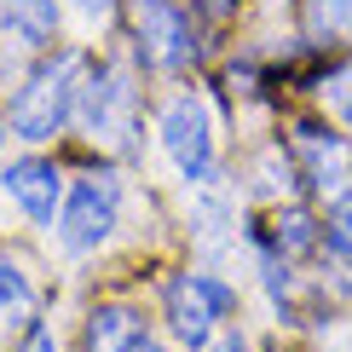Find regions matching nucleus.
Returning a JSON list of instances; mask_svg holds the SVG:
<instances>
[{
    "label": "nucleus",
    "mask_w": 352,
    "mask_h": 352,
    "mask_svg": "<svg viewBox=\"0 0 352 352\" xmlns=\"http://www.w3.org/2000/svg\"><path fill=\"white\" fill-rule=\"evenodd\" d=\"M76 98H81V52H64L18 87V98H12V133L18 139H52L76 116Z\"/></svg>",
    "instance_id": "1"
},
{
    "label": "nucleus",
    "mask_w": 352,
    "mask_h": 352,
    "mask_svg": "<svg viewBox=\"0 0 352 352\" xmlns=\"http://www.w3.org/2000/svg\"><path fill=\"white\" fill-rule=\"evenodd\" d=\"M116 214H122V179L110 168L81 173L69 202H64V214H58V237H64V248L87 254V248H98L116 231Z\"/></svg>",
    "instance_id": "2"
},
{
    "label": "nucleus",
    "mask_w": 352,
    "mask_h": 352,
    "mask_svg": "<svg viewBox=\"0 0 352 352\" xmlns=\"http://www.w3.org/2000/svg\"><path fill=\"white\" fill-rule=\"evenodd\" d=\"M162 151L173 156V168H179L185 185H208L214 179V116H208V98L179 93L162 110Z\"/></svg>",
    "instance_id": "3"
},
{
    "label": "nucleus",
    "mask_w": 352,
    "mask_h": 352,
    "mask_svg": "<svg viewBox=\"0 0 352 352\" xmlns=\"http://www.w3.org/2000/svg\"><path fill=\"white\" fill-rule=\"evenodd\" d=\"M231 312V289L219 283V277L208 272H179L168 283V324L173 335L190 346V352H202L214 341V329H219V318Z\"/></svg>",
    "instance_id": "4"
},
{
    "label": "nucleus",
    "mask_w": 352,
    "mask_h": 352,
    "mask_svg": "<svg viewBox=\"0 0 352 352\" xmlns=\"http://www.w3.org/2000/svg\"><path fill=\"white\" fill-rule=\"evenodd\" d=\"M133 35H139V52L151 69H179L197 58L190 23L173 0H133Z\"/></svg>",
    "instance_id": "5"
},
{
    "label": "nucleus",
    "mask_w": 352,
    "mask_h": 352,
    "mask_svg": "<svg viewBox=\"0 0 352 352\" xmlns=\"http://www.w3.org/2000/svg\"><path fill=\"white\" fill-rule=\"evenodd\" d=\"M76 116H81V127L93 139H127V127H133V87H127L122 69H104V76H93L81 87V98H76Z\"/></svg>",
    "instance_id": "6"
},
{
    "label": "nucleus",
    "mask_w": 352,
    "mask_h": 352,
    "mask_svg": "<svg viewBox=\"0 0 352 352\" xmlns=\"http://www.w3.org/2000/svg\"><path fill=\"white\" fill-rule=\"evenodd\" d=\"M0 185H6V197L18 202V208L35 219V226H52L58 214V197H64V179H58L52 162H35V156H23V162H12L0 173Z\"/></svg>",
    "instance_id": "7"
},
{
    "label": "nucleus",
    "mask_w": 352,
    "mask_h": 352,
    "mask_svg": "<svg viewBox=\"0 0 352 352\" xmlns=\"http://www.w3.org/2000/svg\"><path fill=\"white\" fill-rule=\"evenodd\" d=\"M295 151L306 162V179H312L318 190H341L346 173H352V151L341 133H324V127H300L295 133Z\"/></svg>",
    "instance_id": "8"
},
{
    "label": "nucleus",
    "mask_w": 352,
    "mask_h": 352,
    "mask_svg": "<svg viewBox=\"0 0 352 352\" xmlns=\"http://www.w3.org/2000/svg\"><path fill=\"white\" fill-rule=\"evenodd\" d=\"M144 341V318L133 306H98L87 318V352H133Z\"/></svg>",
    "instance_id": "9"
},
{
    "label": "nucleus",
    "mask_w": 352,
    "mask_h": 352,
    "mask_svg": "<svg viewBox=\"0 0 352 352\" xmlns=\"http://www.w3.org/2000/svg\"><path fill=\"white\" fill-rule=\"evenodd\" d=\"M0 18H6V29L18 41L47 47V41L58 35V0H0Z\"/></svg>",
    "instance_id": "10"
},
{
    "label": "nucleus",
    "mask_w": 352,
    "mask_h": 352,
    "mask_svg": "<svg viewBox=\"0 0 352 352\" xmlns=\"http://www.w3.org/2000/svg\"><path fill=\"white\" fill-rule=\"evenodd\" d=\"M35 306H41L35 283H29V277L12 266V260H0V335L29 329V324H35Z\"/></svg>",
    "instance_id": "11"
},
{
    "label": "nucleus",
    "mask_w": 352,
    "mask_h": 352,
    "mask_svg": "<svg viewBox=\"0 0 352 352\" xmlns=\"http://www.w3.org/2000/svg\"><path fill=\"white\" fill-rule=\"evenodd\" d=\"M312 23L329 35H352V0H312Z\"/></svg>",
    "instance_id": "12"
},
{
    "label": "nucleus",
    "mask_w": 352,
    "mask_h": 352,
    "mask_svg": "<svg viewBox=\"0 0 352 352\" xmlns=\"http://www.w3.org/2000/svg\"><path fill=\"white\" fill-rule=\"evenodd\" d=\"M329 243L352 254V190H346L341 202H335V214H329Z\"/></svg>",
    "instance_id": "13"
},
{
    "label": "nucleus",
    "mask_w": 352,
    "mask_h": 352,
    "mask_svg": "<svg viewBox=\"0 0 352 352\" xmlns=\"http://www.w3.org/2000/svg\"><path fill=\"white\" fill-rule=\"evenodd\" d=\"M277 243H283V248H306V243H312V219H306V214H289L283 226H277Z\"/></svg>",
    "instance_id": "14"
},
{
    "label": "nucleus",
    "mask_w": 352,
    "mask_h": 352,
    "mask_svg": "<svg viewBox=\"0 0 352 352\" xmlns=\"http://www.w3.org/2000/svg\"><path fill=\"white\" fill-rule=\"evenodd\" d=\"M23 352H58L52 329H47V324H29V341H23Z\"/></svg>",
    "instance_id": "15"
},
{
    "label": "nucleus",
    "mask_w": 352,
    "mask_h": 352,
    "mask_svg": "<svg viewBox=\"0 0 352 352\" xmlns=\"http://www.w3.org/2000/svg\"><path fill=\"white\" fill-rule=\"evenodd\" d=\"M76 6H81V12H93V18H104V12H110V0H76Z\"/></svg>",
    "instance_id": "16"
},
{
    "label": "nucleus",
    "mask_w": 352,
    "mask_h": 352,
    "mask_svg": "<svg viewBox=\"0 0 352 352\" xmlns=\"http://www.w3.org/2000/svg\"><path fill=\"white\" fill-rule=\"evenodd\" d=\"M219 352H248V341H243V335H226V341H219Z\"/></svg>",
    "instance_id": "17"
},
{
    "label": "nucleus",
    "mask_w": 352,
    "mask_h": 352,
    "mask_svg": "<svg viewBox=\"0 0 352 352\" xmlns=\"http://www.w3.org/2000/svg\"><path fill=\"white\" fill-rule=\"evenodd\" d=\"M133 352H168V346H156V341H151V335H144V341H139Z\"/></svg>",
    "instance_id": "18"
},
{
    "label": "nucleus",
    "mask_w": 352,
    "mask_h": 352,
    "mask_svg": "<svg viewBox=\"0 0 352 352\" xmlns=\"http://www.w3.org/2000/svg\"><path fill=\"white\" fill-rule=\"evenodd\" d=\"M0 139H6V122H0Z\"/></svg>",
    "instance_id": "19"
},
{
    "label": "nucleus",
    "mask_w": 352,
    "mask_h": 352,
    "mask_svg": "<svg viewBox=\"0 0 352 352\" xmlns=\"http://www.w3.org/2000/svg\"><path fill=\"white\" fill-rule=\"evenodd\" d=\"M346 116H352V104H346Z\"/></svg>",
    "instance_id": "20"
}]
</instances>
